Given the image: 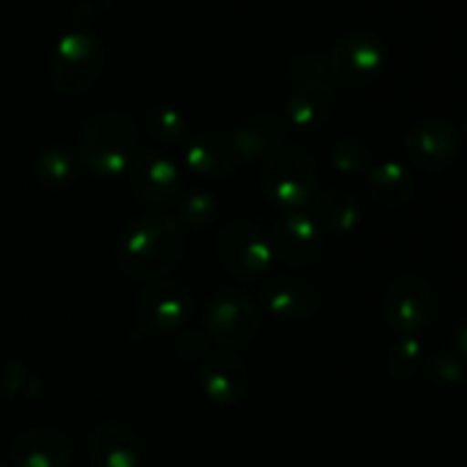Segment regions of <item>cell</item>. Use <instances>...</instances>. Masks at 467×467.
<instances>
[{
  "instance_id": "6da1fadb",
  "label": "cell",
  "mask_w": 467,
  "mask_h": 467,
  "mask_svg": "<svg viewBox=\"0 0 467 467\" xmlns=\"http://www.w3.org/2000/svg\"><path fill=\"white\" fill-rule=\"evenodd\" d=\"M117 255L121 272L132 281H162L185 255V233L169 214L135 217L123 228Z\"/></svg>"
},
{
  "instance_id": "7a4b0ae2",
  "label": "cell",
  "mask_w": 467,
  "mask_h": 467,
  "mask_svg": "<svg viewBox=\"0 0 467 467\" xmlns=\"http://www.w3.org/2000/svg\"><path fill=\"white\" fill-rule=\"evenodd\" d=\"M140 128L126 112H100L85 123L78 137V158L105 178L121 176L137 153Z\"/></svg>"
},
{
  "instance_id": "3957f363",
  "label": "cell",
  "mask_w": 467,
  "mask_h": 467,
  "mask_svg": "<svg viewBox=\"0 0 467 467\" xmlns=\"http://www.w3.org/2000/svg\"><path fill=\"white\" fill-rule=\"evenodd\" d=\"M103 46L94 35L85 30L67 32L50 53V82L59 94L80 96L94 87L103 71Z\"/></svg>"
},
{
  "instance_id": "277c9868",
  "label": "cell",
  "mask_w": 467,
  "mask_h": 467,
  "mask_svg": "<svg viewBox=\"0 0 467 467\" xmlns=\"http://www.w3.org/2000/svg\"><path fill=\"white\" fill-rule=\"evenodd\" d=\"M260 185L267 199L283 208H299L313 199L317 185V164L299 146H281L263 160Z\"/></svg>"
},
{
  "instance_id": "5b68a950",
  "label": "cell",
  "mask_w": 467,
  "mask_h": 467,
  "mask_svg": "<svg viewBox=\"0 0 467 467\" xmlns=\"http://www.w3.org/2000/svg\"><path fill=\"white\" fill-rule=\"evenodd\" d=\"M260 328V308L254 296L235 287H222L203 308V331L210 342L222 347H242Z\"/></svg>"
},
{
  "instance_id": "8992f818",
  "label": "cell",
  "mask_w": 467,
  "mask_h": 467,
  "mask_svg": "<svg viewBox=\"0 0 467 467\" xmlns=\"http://www.w3.org/2000/svg\"><path fill=\"white\" fill-rule=\"evenodd\" d=\"M214 254L222 267L242 281L260 278L272 265V246L267 237L249 222H233L219 231Z\"/></svg>"
},
{
  "instance_id": "52a82bcc",
  "label": "cell",
  "mask_w": 467,
  "mask_h": 467,
  "mask_svg": "<svg viewBox=\"0 0 467 467\" xmlns=\"http://www.w3.org/2000/svg\"><path fill=\"white\" fill-rule=\"evenodd\" d=\"M331 78L351 89L368 87L381 76L386 64V46L372 32H349L333 46L328 55Z\"/></svg>"
},
{
  "instance_id": "ba28073f",
  "label": "cell",
  "mask_w": 467,
  "mask_h": 467,
  "mask_svg": "<svg viewBox=\"0 0 467 467\" xmlns=\"http://www.w3.org/2000/svg\"><path fill=\"white\" fill-rule=\"evenodd\" d=\"M126 171L132 194L150 208L178 203L182 196L181 169L160 149L137 150Z\"/></svg>"
},
{
  "instance_id": "9c48e42d",
  "label": "cell",
  "mask_w": 467,
  "mask_h": 467,
  "mask_svg": "<svg viewBox=\"0 0 467 467\" xmlns=\"http://www.w3.org/2000/svg\"><path fill=\"white\" fill-rule=\"evenodd\" d=\"M388 324L401 336H415L429 327L436 313V295L422 276L404 274L390 283L383 299Z\"/></svg>"
},
{
  "instance_id": "30bf717a",
  "label": "cell",
  "mask_w": 467,
  "mask_h": 467,
  "mask_svg": "<svg viewBox=\"0 0 467 467\" xmlns=\"http://www.w3.org/2000/svg\"><path fill=\"white\" fill-rule=\"evenodd\" d=\"M192 292L178 281H155L137 296L135 317L141 331L171 333L190 319Z\"/></svg>"
},
{
  "instance_id": "8fae6325",
  "label": "cell",
  "mask_w": 467,
  "mask_h": 467,
  "mask_svg": "<svg viewBox=\"0 0 467 467\" xmlns=\"http://www.w3.org/2000/svg\"><path fill=\"white\" fill-rule=\"evenodd\" d=\"M461 150V135L456 126L441 119L422 121L410 128L406 137V153L422 171H441L454 164Z\"/></svg>"
},
{
  "instance_id": "7c38bea8",
  "label": "cell",
  "mask_w": 467,
  "mask_h": 467,
  "mask_svg": "<svg viewBox=\"0 0 467 467\" xmlns=\"http://www.w3.org/2000/svg\"><path fill=\"white\" fill-rule=\"evenodd\" d=\"M199 386L214 404H237L249 390V369L233 351H214L201 360Z\"/></svg>"
},
{
  "instance_id": "4fadbf2b",
  "label": "cell",
  "mask_w": 467,
  "mask_h": 467,
  "mask_svg": "<svg viewBox=\"0 0 467 467\" xmlns=\"http://www.w3.org/2000/svg\"><path fill=\"white\" fill-rule=\"evenodd\" d=\"M269 246L281 263L304 267V265L317 260L319 251H322V233L306 214H287L272 226Z\"/></svg>"
},
{
  "instance_id": "5bb4252c",
  "label": "cell",
  "mask_w": 467,
  "mask_h": 467,
  "mask_svg": "<svg viewBox=\"0 0 467 467\" xmlns=\"http://www.w3.org/2000/svg\"><path fill=\"white\" fill-rule=\"evenodd\" d=\"M260 299H263L265 308H269L281 319L296 322V319L313 317L317 313L322 296L313 283L287 276V274H276V276H269L265 281Z\"/></svg>"
},
{
  "instance_id": "9a60e30c",
  "label": "cell",
  "mask_w": 467,
  "mask_h": 467,
  "mask_svg": "<svg viewBox=\"0 0 467 467\" xmlns=\"http://www.w3.org/2000/svg\"><path fill=\"white\" fill-rule=\"evenodd\" d=\"M71 454V441L53 427L23 431L12 445L14 467H67Z\"/></svg>"
},
{
  "instance_id": "2e32d148",
  "label": "cell",
  "mask_w": 467,
  "mask_h": 467,
  "mask_svg": "<svg viewBox=\"0 0 467 467\" xmlns=\"http://www.w3.org/2000/svg\"><path fill=\"white\" fill-rule=\"evenodd\" d=\"M182 160L199 176L223 181L237 167V155L231 140L219 132H199L182 144Z\"/></svg>"
},
{
  "instance_id": "e0dca14e",
  "label": "cell",
  "mask_w": 467,
  "mask_h": 467,
  "mask_svg": "<svg viewBox=\"0 0 467 467\" xmlns=\"http://www.w3.org/2000/svg\"><path fill=\"white\" fill-rule=\"evenodd\" d=\"M94 467H141L144 445L132 429L123 424H100L89 438Z\"/></svg>"
},
{
  "instance_id": "ac0fdd59",
  "label": "cell",
  "mask_w": 467,
  "mask_h": 467,
  "mask_svg": "<svg viewBox=\"0 0 467 467\" xmlns=\"http://www.w3.org/2000/svg\"><path fill=\"white\" fill-rule=\"evenodd\" d=\"M287 137V123L274 114H254L237 123L231 132V144L237 160H265L281 149Z\"/></svg>"
},
{
  "instance_id": "d6986e66",
  "label": "cell",
  "mask_w": 467,
  "mask_h": 467,
  "mask_svg": "<svg viewBox=\"0 0 467 467\" xmlns=\"http://www.w3.org/2000/svg\"><path fill=\"white\" fill-rule=\"evenodd\" d=\"M333 108H336V89L331 82L292 87L285 105L287 121L301 130H315L331 119Z\"/></svg>"
},
{
  "instance_id": "ffe728a7",
  "label": "cell",
  "mask_w": 467,
  "mask_h": 467,
  "mask_svg": "<svg viewBox=\"0 0 467 467\" xmlns=\"http://www.w3.org/2000/svg\"><path fill=\"white\" fill-rule=\"evenodd\" d=\"M310 219L319 233L347 235L360 222V203L345 190H324L313 199Z\"/></svg>"
},
{
  "instance_id": "44dd1931",
  "label": "cell",
  "mask_w": 467,
  "mask_h": 467,
  "mask_svg": "<svg viewBox=\"0 0 467 467\" xmlns=\"http://www.w3.org/2000/svg\"><path fill=\"white\" fill-rule=\"evenodd\" d=\"M415 182L409 169L395 160L369 169V194L383 208H401L413 199Z\"/></svg>"
},
{
  "instance_id": "7402d4cb",
  "label": "cell",
  "mask_w": 467,
  "mask_h": 467,
  "mask_svg": "<svg viewBox=\"0 0 467 467\" xmlns=\"http://www.w3.org/2000/svg\"><path fill=\"white\" fill-rule=\"evenodd\" d=\"M78 171H80V158L76 150H68L64 146H53L46 149L44 153L36 158L35 173L39 185L50 187V190H59L76 181Z\"/></svg>"
},
{
  "instance_id": "603a6c76",
  "label": "cell",
  "mask_w": 467,
  "mask_h": 467,
  "mask_svg": "<svg viewBox=\"0 0 467 467\" xmlns=\"http://www.w3.org/2000/svg\"><path fill=\"white\" fill-rule=\"evenodd\" d=\"M331 164L345 176H360L372 169V149L360 137H340L331 149Z\"/></svg>"
},
{
  "instance_id": "cb8c5ba5",
  "label": "cell",
  "mask_w": 467,
  "mask_h": 467,
  "mask_svg": "<svg viewBox=\"0 0 467 467\" xmlns=\"http://www.w3.org/2000/svg\"><path fill=\"white\" fill-rule=\"evenodd\" d=\"M144 123L150 137L155 141H160L162 146L185 144L187 123L178 109L169 108V105H155V108H150L146 112Z\"/></svg>"
},
{
  "instance_id": "d4e9b609",
  "label": "cell",
  "mask_w": 467,
  "mask_h": 467,
  "mask_svg": "<svg viewBox=\"0 0 467 467\" xmlns=\"http://www.w3.org/2000/svg\"><path fill=\"white\" fill-rule=\"evenodd\" d=\"M178 217L176 222L187 228H205L214 222L219 213V203L210 192L194 190L181 196L176 203Z\"/></svg>"
},
{
  "instance_id": "484cf974",
  "label": "cell",
  "mask_w": 467,
  "mask_h": 467,
  "mask_svg": "<svg viewBox=\"0 0 467 467\" xmlns=\"http://www.w3.org/2000/svg\"><path fill=\"white\" fill-rule=\"evenodd\" d=\"M287 78L292 87L317 85V82H331V68L328 59L317 53H301L290 59L287 67Z\"/></svg>"
},
{
  "instance_id": "4316f807",
  "label": "cell",
  "mask_w": 467,
  "mask_h": 467,
  "mask_svg": "<svg viewBox=\"0 0 467 467\" xmlns=\"http://www.w3.org/2000/svg\"><path fill=\"white\" fill-rule=\"evenodd\" d=\"M422 363V345L415 336H401L388 354V369L395 379H410Z\"/></svg>"
},
{
  "instance_id": "83f0119b",
  "label": "cell",
  "mask_w": 467,
  "mask_h": 467,
  "mask_svg": "<svg viewBox=\"0 0 467 467\" xmlns=\"http://www.w3.org/2000/svg\"><path fill=\"white\" fill-rule=\"evenodd\" d=\"M424 372H427L429 381L436 383V386L451 388L459 381H463V358L459 354H454V351H438L436 356H431L427 360Z\"/></svg>"
},
{
  "instance_id": "f1b7e54d",
  "label": "cell",
  "mask_w": 467,
  "mask_h": 467,
  "mask_svg": "<svg viewBox=\"0 0 467 467\" xmlns=\"http://www.w3.org/2000/svg\"><path fill=\"white\" fill-rule=\"evenodd\" d=\"M208 336L199 331H190L181 337L176 351L185 360H201V356L205 354V347H208Z\"/></svg>"
},
{
  "instance_id": "f546056e",
  "label": "cell",
  "mask_w": 467,
  "mask_h": 467,
  "mask_svg": "<svg viewBox=\"0 0 467 467\" xmlns=\"http://www.w3.org/2000/svg\"><path fill=\"white\" fill-rule=\"evenodd\" d=\"M456 349H459L461 358L467 360V324L456 333Z\"/></svg>"
},
{
  "instance_id": "4dcf8cb0",
  "label": "cell",
  "mask_w": 467,
  "mask_h": 467,
  "mask_svg": "<svg viewBox=\"0 0 467 467\" xmlns=\"http://www.w3.org/2000/svg\"><path fill=\"white\" fill-rule=\"evenodd\" d=\"M463 132L467 135V117H465V121H463Z\"/></svg>"
},
{
  "instance_id": "1f68e13d",
  "label": "cell",
  "mask_w": 467,
  "mask_h": 467,
  "mask_svg": "<svg viewBox=\"0 0 467 467\" xmlns=\"http://www.w3.org/2000/svg\"><path fill=\"white\" fill-rule=\"evenodd\" d=\"M0 467H5V465H3V463H0Z\"/></svg>"
}]
</instances>
